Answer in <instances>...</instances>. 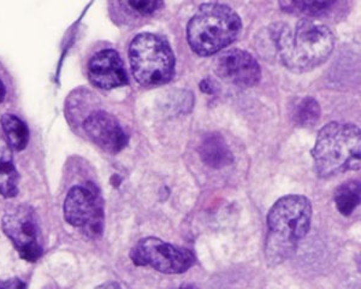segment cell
I'll list each match as a JSON object with an SVG mask.
<instances>
[{"instance_id":"9a60e30c","label":"cell","mask_w":361,"mask_h":289,"mask_svg":"<svg viewBox=\"0 0 361 289\" xmlns=\"http://www.w3.org/2000/svg\"><path fill=\"white\" fill-rule=\"evenodd\" d=\"M335 202L341 215L350 216L360 204V183L355 180L345 182L337 187Z\"/></svg>"},{"instance_id":"5bb4252c","label":"cell","mask_w":361,"mask_h":289,"mask_svg":"<svg viewBox=\"0 0 361 289\" xmlns=\"http://www.w3.org/2000/svg\"><path fill=\"white\" fill-rule=\"evenodd\" d=\"M1 128L4 130L10 147L15 151H23L29 141L28 127L17 116L5 113L0 118Z\"/></svg>"},{"instance_id":"4fadbf2b","label":"cell","mask_w":361,"mask_h":289,"mask_svg":"<svg viewBox=\"0 0 361 289\" xmlns=\"http://www.w3.org/2000/svg\"><path fill=\"white\" fill-rule=\"evenodd\" d=\"M20 175L13 164V156L6 149H0V195L13 198L18 195Z\"/></svg>"},{"instance_id":"7a4b0ae2","label":"cell","mask_w":361,"mask_h":289,"mask_svg":"<svg viewBox=\"0 0 361 289\" xmlns=\"http://www.w3.org/2000/svg\"><path fill=\"white\" fill-rule=\"evenodd\" d=\"M275 45L289 70L307 73L328 61L335 46L331 30L312 20H300L294 27L276 25Z\"/></svg>"},{"instance_id":"8fae6325","label":"cell","mask_w":361,"mask_h":289,"mask_svg":"<svg viewBox=\"0 0 361 289\" xmlns=\"http://www.w3.org/2000/svg\"><path fill=\"white\" fill-rule=\"evenodd\" d=\"M88 76L90 82L103 90H112L128 83L123 61L115 50L95 54L88 64Z\"/></svg>"},{"instance_id":"ffe728a7","label":"cell","mask_w":361,"mask_h":289,"mask_svg":"<svg viewBox=\"0 0 361 289\" xmlns=\"http://www.w3.org/2000/svg\"><path fill=\"white\" fill-rule=\"evenodd\" d=\"M95 289H123L119 283L114 281L105 282L103 285H98Z\"/></svg>"},{"instance_id":"6da1fadb","label":"cell","mask_w":361,"mask_h":289,"mask_svg":"<svg viewBox=\"0 0 361 289\" xmlns=\"http://www.w3.org/2000/svg\"><path fill=\"white\" fill-rule=\"evenodd\" d=\"M265 257L267 265L276 266L292 257L300 240L307 235L312 221V205L304 195L282 197L267 214Z\"/></svg>"},{"instance_id":"30bf717a","label":"cell","mask_w":361,"mask_h":289,"mask_svg":"<svg viewBox=\"0 0 361 289\" xmlns=\"http://www.w3.org/2000/svg\"><path fill=\"white\" fill-rule=\"evenodd\" d=\"M87 135L106 152L118 153L128 144V137L114 116L105 111L93 112L83 123Z\"/></svg>"},{"instance_id":"e0dca14e","label":"cell","mask_w":361,"mask_h":289,"mask_svg":"<svg viewBox=\"0 0 361 289\" xmlns=\"http://www.w3.org/2000/svg\"><path fill=\"white\" fill-rule=\"evenodd\" d=\"M335 1H282L279 6L284 11L304 16H324L331 10Z\"/></svg>"},{"instance_id":"ac0fdd59","label":"cell","mask_w":361,"mask_h":289,"mask_svg":"<svg viewBox=\"0 0 361 289\" xmlns=\"http://www.w3.org/2000/svg\"><path fill=\"white\" fill-rule=\"evenodd\" d=\"M127 5L141 15H149L157 11L163 5V3L157 0H135V1H128Z\"/></svg>"},{"instance_id":"44dd1931","label":"cell","mask_w":361,"mask_h":289,"mask_svg":"<svg viewBox=\"0 0 361 289\" xmlns=\"http://www.w3.org/2000/svg\"><path fill=\"white\" fill-rule=\"evenodd\" d=\"M200 88H202V92H205V93H214V87H212V83L209 80H204L202 83H200Z\"/></svg>"},{"instance_id":"ba28073f","label":"cell","mask_w":361,"mask_h":289,"mask_svg":"<svg viewBox=\"0 0 361 289\" xmlns=\"http://www.w3.org/2000/svg\"><path fill=\"white\" fill-rule=\"evenodd\" d=\"M64 217L70 226L92 238L103 233L104 205L94 187L75 186L64 202Z\"/></svg>"},{"instance_id":"3957f363","label":"cell","mask_w":361,"mask_h":289,"mask_svg":"<svg viewBox=\"0 0 361 289\" xmlns=\"http://www.w3.org/2000/svg\"><path fill=\"white\" fill-rule=\"evenodd\" d=\"M312 157L320 178L360 169V129L352 123L326 124L317 137Z\"/></svg>"},{"instance_id":"9c48e42d","label":"cell","mask_w":361,"mask_h":289,"mask_svg":"<svg viewBox=\"0 0 361 289\" xmlns=\"http://www.w3.org/2000/svg\"><path fill=\"white\" fill-rule=\"evenodd\" d=\"M214 69L226 82L240 88L255 86L262 78V69L257 59L247 51L238 49L221 54L214 63Z\"/></svg>"},{"instance_id":"52a82bcc","label":"cell","mask_w":361,"mask_h":289,"mask_svg":"<svg viewBox=\"0 0 361 289\" xmlns=\"http://www.w3.org/2000/svg\"><path fill=\"white\" fill-rule=\"evenodd\" d=\"M1 227L21 258L34 263L42 256L40 228L32 207L28 205L13 207L3 217Z\"/></svg>"},{"instance_id":"7c38bea8","label":"cell","mask_w":361,"mask_h":289,"mask_svg":"<svg viewBox=\"0 0 361 289\" xmlns=\"http://www.w3.org/2000/svg\"><path fill=\"white\" fill-rule=\"evenodd\" d=\"M199 154L206 166L214 169L226 168L234 159L224 137L218 133H212L204 137L199 147Z\"/></svg>"},{"instance_id":"d6986e66","label":"cell","mask_w":361,"mask_h":289,"mask_svg":"<svg viewBox=\"0 0 361 289\" xmlns=\"http://www.w3.org/2000/svg\"><path fill=\"white\" fill-rule=\"evenodd\" d=\"M0 289H27L25 282L22 281L18 277L5 278L0 280Z\"/></svg>"},{"instance_id":"8992f818","label":"cell","mask_w":361,"mask_h":289,"mask_svg":"<svg viewBox=\"0 0 361 289\" xmlns=\"http://www.w3.org/2000/svg\"><path fill=\"white\" fill-rule=\"evenodd\" d=\"M130 258L136 266H149L166 275L185 273L195 264V257L189 250L154 236L139 240L130 251Z\"/></svg>"},{"instance_id":"5b68a950","label":"cell","mask_w":361,"mask_h":289,"mask_svg":"<svg viewBox=\"0 0 361 289\" xmlns=\"http://www.w3.org/2000/svg\"><path fill=\"white\" fill-rule=\"evenodd\" d=\"M133 75L142 86H161L175 74V54L169 42L156 34L136 35L129 47Z\"/></svg>"},{"instance_id":"7402d4cb","label":"cell","mask_w":361,"mask_h":289,"mask_svg":"<svg viewBox=\"0 0 361 289\" xmlns=\"http://www.w3.org/2000/svg\"><path fill=\"white\" fill-rule=\"evenodd\" d=\"M5 95H6V90H5L4 83L0 81V103L4 102Z\"/></svg>"},{"instance_id":"277c9868","label":"cell","mask_w":361,"mask_h":289,"mask_svg":"<svg viewBox=\"0 0 361 289\" xmlns=\"http://www.w3.org/2000/svg\"><path fill=\"white\" fill-rule=\"evenodd\" d=\"M243 21L228 5L202 4L187 25V39L192 50L207 57L229 46L241 33Z\"/></svg>"},{"instance_id":"2e32d148","label":"cell","mask_w":361,"mask_h":289,"mask_svg":"<svg viewBox=\"0 0 361 289\" xmlns=\"http://www.w3.org/2000/svg\"><path fill=\"white\" fill-rule=\"evenodd\" d=\"M320 105L312 97H304L293 106L292 118L299 127H313L320 118Z\"/></svg>"}]
</instances>
